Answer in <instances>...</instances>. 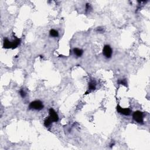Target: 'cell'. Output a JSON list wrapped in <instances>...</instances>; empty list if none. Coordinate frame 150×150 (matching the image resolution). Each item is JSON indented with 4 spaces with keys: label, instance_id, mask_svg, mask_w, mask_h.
I'll use <instances>...</instances> for the list:
<instances>
[{
    "label": "cell",
    "instance_id": "obj_7",
    "mask_svg": "<svg viewBox=\"0 0 150 150\" xmlns=\"http://www.w3.org/2000/svg\"><path fill=\"white\" fill-rule=\"evenodd\" d=\"M21 42V39L18 38H16L14 41L11 42V49H15L17 48L18 46L20 44Z\"/></svg>",
    "mask_w": 150,
    "mask_h": 150
},
{
    "label": "cell",
    "instance_id": "obj_13",
    "mask_svg": "<svg viewBox=\"0 0 150 150\" xmlns=\"http://www.w3.org/2000/svg\"><path fill=\"white\" fill-rule=\"evenodd\" d=\"M19 93H20V95L21 96V97H22L23 98V97H25L26 93H25V92H24V90H23V89H21V90H20Z\"/></svg>",
    "mask_w": 150,
    "mask_h": 150
},
{
    "label": "cell",
    "instance_id": "obj_3",
    "mask_svg": "<svg viewBox=\"0 0 150 150\" xmlns=\"http://www.w3.org/2000/svg\"><path fill=\"white\" fill-rule=\"evenodd\" d=\"M103 54L106 58H110L112 56V54H113V51H112L111 47L108 45H106L103 49Z\"/></svg>",
    "mask_w": 150,
    "mask_h": 150
},
{
    "label": "cell",
    "instance_id": "obj_4",
    "mask_svg": "<svg viewBox=\"0 0 150 150\" xmlns=\"http://www.w3.org/2000/svg\"><path fill=\"white\" fill-rule=\"evenodd\" d=\"M117 111L120 114H123V115H129L130 114H131V110L130 108H123L119 104H118L117 106Z\"/></svg>",
    "mask_w": 150,
    "mask_h": 150
},
{
    "label": "cell",
    "instance_id": "obj_5",
    "mask_svg": "<svg viewBox=\"0 0 150 150\" xmlns=\"http://www.w3.org/2000/svg\"><path fill=\"white\" fill-rule=\"evenodd\" d=\"M49 118L52 122H57L59 120V116L53 108H50L49 110Z\"/></svg>",
    "mask_w": 150,
    "mask_h": 150
},
{
    "label": "cell",
    "instance_id": "obj_1",
    "mask_svg": "<svg viewBox=\"0 0 150 150\" xmlns=\"http://www.w3.org/2000/svg\"><path fill=\"white\" fill-rule=\"evenodd\" d=\"M29 109H34L36 110H41L43 108V104L42 101L39 100H35L32 101L29 104Z\"/></svg>",
    "mask_w": 150,
    "mask_h": 150
},
{
    "label": "cell",
    "instance_id": "obj_11",
    "mask_svg": "<svg viewBox=\"0 0 150 150\" xmlns=\"http://www.w3.org/2000/svg\"><path fill=\"white\" fill-rule=\"evenodd\" d=\"M50 35L52 37H58L59 36V33L57 31L55 30V29H51L49 32Z\"/></svg>",
    "mask_w": 150,
    "mask_h": 150
},
{
    "label": "cell",
    "instance_id": "obj_2",
    "mask_svg": "<svg viewBox=\"0 0 150 150\" xmlns=\"http://www.w3.org/2000/svg\"><path fill=\"white\" fill-rule=\"evenodd\" d=\"M133 118L137 123L140 124L144 123V117L142 112L140 111H136L133 114Z\"/></svg>",
    "mask_w": 150,
    "mask_h": 150
},
{
    "label": "cell",
    "instance_id": "obj_9",
    "mask_svg": "<svg viewBox=\"0 0 150 150\" xmlns=\"http://www.w3.org/2000/svg\"><path fill=\"white\" fill-rule=\"evenodd\" d=\"M73 52L74 53H75V55H76L77 56H78V57L81 56V55H83V50H81V49H79V48H75V49H73Z\"/></svg>",
    "mask_w": 150,
    "mask_h": 150
},
{
    "label": "cell",
    "instance_id": "obj_12",
    "mask_svg": "<svg viewBox=\"0 0 150 150\" xmlns=\"http://www.w3.org/2000/svg\"><path fill=\"white\" fill-rule=\"evenodd\" d=\"M118 83L120 84V85H124V86H127V82L126 81V79H121V80H119L118 81Z\"/></svg>",
    "mask_w": 150,
    "mask_h": 150
},
{
    "label": "cell",
    "instance_id": "obj_6",
    "mask_svg": "<svg viewBox=\"0 0 150 150\" xmlns=\"http://www.w3.org/2000/svg\"><path fill=\"white\" fill-rule=\"evenodd\" d=\"M96 88V82L95 80H92L88 83V90H94Z\"/></svg>",
    "mask_w": 150,
    "mask_h": 150
},
{
    "label": "cell",
    "instance_id": "obj_14",
    "mask_svg": "<svg viewBox=\"0 0 150 150\" xmlns=\"http://www.w3.org/2000/svg\"><path fill=\"white\" fill-rule=\"evenodd\" d=\"M90 4H86V11H88V9L90 8Z\"/></svg>",
    "mask_w": 150,
    "mask_h": 150
},
{
    "label": "cell",
    "instance_id": "obj_10",
    "mask_svg": "<svg viewBox=\"0 0 150 150\" xmlns=\"http://www.w3.org/2000/svg\"><path fill=\"white\" fill-rule=\"evenodd\" d=\"M52 123H53V122L52 121V120H50V119L49 118V117H47L46 119H45V121H44L45 126L46 127H48L49 126H50V125H51Z\"/></svg>",
    "mask_w": 150,
    "mask_h": 150
},
{
    "label": "cell",
    "instance_id": "obj_8",
    "mask_svg": "<svg viewBox=\"0 0 150 150\" xmlns=\"http://www.w3.org/2000/svg\"><path fill=\"white\" fill-rule=\"evenodd\" d=\"M3 47L5 49H11V42L9 41L8 39H4Z\"/></svg>",
    "mask_w": 150,
    "mask_h": 150
}]
</instances>
